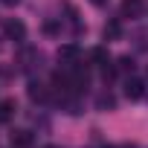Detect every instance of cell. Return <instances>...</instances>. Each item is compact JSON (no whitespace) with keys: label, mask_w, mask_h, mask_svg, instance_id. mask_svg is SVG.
Returning <instances> with one entry per match:
<instances>
[{"label":"cell","mask_w":148,"mask_h":148,"mask_svg":"<svg viewBox=\"0 0 148 148\" xmlns=\"http://www.w3.org/2000/svg\"><path fill=\"white\" fill-rule=\"evenodd\" d=\"M125 96L131 99V102H136V99H142L145 96V82L142 79H125Z\"/></svg>","instance_id":"1"},{"label":"cell","mask_w":148,"mask_h":148,"mask_svg":"<svg viewBox=\"0 0 148 148\" xmlns=\"http://www.w3.org/2000/svg\"><path fill=\"white\" fill-rule=\"evenodd\" d=\"M26 93H29V99H32L35 105H44V102H49V87H47V84H41V82H29Z\"/></svg>","instance_id":"2"},{"label":"cell","mask_w":148,"mask_h":148,"mask_svg":"<svg viewBox=\"0 0 148 148\" xmlns=\"http://www.w3.org/2000/svg\"><path fill=\"white\" fill-rule=\"evenodd\" d=\"M58 58H61L67 67H73V64H79V58H82V49H79L76 44H64V47L58 49Z\"/></svg>","instance_id":"3"},{"label":"cell","mask_w":148,"mask_h":148,"mask_svg":"<svg viewBox=\"0 0 148 148\" xmlns=\"http://www.w3.org/2000/svg\"><path fill=\"white\" fill-rule=\"evenodd\" d=\"M3 32H6L12 41H23V38H26V26H23L21 21H15V18L3 23Z\"/></svg>","instance_id":"4"},{"label":"cell","mask_w":148,"mask_h":148,"mask_svg":"<svg viewBox=\"0 0 148 148\" xmlns=\"http://www.w3.org/2000/svg\"><path fill=\"white\" fill-rule=\"evenodd\" d=\"M32 142H35V136L29 131H15L12 134V148H32Z\"/></svg>","instance_id":"5"},{"label":"cell","mask_w":148,"mask_h":148,"mask_svg":"<svg viewBox=\"0 0 148 148\" xmlns=\"http://www.w3.org/2000/svg\"><path fill=\"white\" fill-rule=\"evenodd\" d=\"M142 0H122V18H139Z\"/></svg>","instance_id":"6"},{"label":"cell","mask_w":148,"mask_h":148,"mask_svg":"<svg viewBox=\"0 0 148 148\" xmlns=\"http://www.w3.org/2000/svg\"><path fill=\"white\" fill-rule=\"evenodd\" d=\"M102 35H105V41H116V38L122 35V23H119V21H108L105 29H102Z\"/></svg>","instance_id":"7"},{"label":"cell","mask_w":148,"mask_h":148,"mask_svg":"<svg viewBox=\"0 0 148 148\" xmlns=\"http://www.w3.org/2000/svg\"><path fill=\"white\" fill-rule=\"evenodd\" d=\"M90 61H93L96 67H105V64H110V58H108V49H105V47H96V49H90Z\"/></svg>","instance_id":"8"},{"label":"cell","mask_w":148,"mask_h":148,"mask_svg":"<svg viewBox=\"0 0 148 148\" xmlns=\"http://www.w3.org/2000/svg\"><path fill=\"white\" fill-rule=\"evenodd\" d=\"M15 110H18V108H15V102H12V99H6V102H0V122H9Z\"/></svg>","instance_id":"9"},{"label":"cell","mask_w":148,"mask_h":148,"mask_svg":"<svg viewBox=\"0 0 148 148\" xmlns=\"http://www.w3.org/2000/svg\"><path fill=\"white\" fill-rule=\"evenodd\" d=\"M96 108H99V110H113V108H116V99H113L110 93H102V96L96 99Z\"/></svg>","instance_id":"10"},{"label":"cell","mask_w":148,"mask_h":148,"mask_svg":"<svg viewBox=\"0 0 148 148\" xmlns=\"http://www.w3.org/2000/svg\"><path fill=\"white\" fill-rule=\"evenodd\" d=\"M116 70H119V73H134V58H131V55H122V58L116 61Z\"/></svg>","instance_id":"11"},{"label":"cell","mask_w":148,"mask_h":148,"mask_svg":"<svg viewBox=\"0 0 148 148\" xmlns=\"http://www.w3.org/2000/svg\"><path fill=\"white\" fill-rule=\"evenodd\" d=\"M44 32H47V35H58V32H61V23H58V21H47V23H44Z\"/></svg>","instance_id":"12"},{"label":"cell","mask_w":148,"mask_h":148,"mask_svg":"<svg viewBox=\"0 0 148 148\" xmlns=\"http://www.w3.org/2000/svg\"><path fill=\"white\" fill-rule=\"evenodd\" d=\"M90 3H93V6H99V9H102V6H108V0H90Z\"/></svg>","instance_id":"13"},{"label":"cell","mask_w":148,"mask_h":148,"mask_svg":"<svg viewBox=\"0 0 148 148\" xmlns=\"http://www.w3.org/2000/svg\"><path fill=\"white\" fill-rule=\"evenodd\" d=\"M3 3H6V6H18V3H21V0H3Z\"/></svg>","instance_id":"14"},{"label":"cell","mask_w":148,"mask_h":148,"mask_svg":"<svg viewBox=\"0 0 148 148\" xmlns=\"http://www.w3.org/2000/svg\"><path fill=\"white\" fill-rule=\"evenodd\" d=\"M47 148H55V145H47Z\"/></svg>","instance_id":"15"}]
</instances>
